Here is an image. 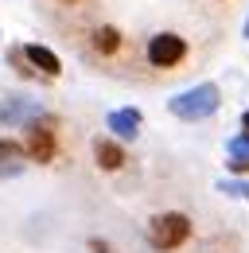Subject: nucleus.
I'll list each match as a JSON object with an SVG mask.
<instances>
[{"label":"nucleus","instance_id":"obj_3","mask_svg":"<svg viewBox=\"0 0 249 253\" xmlns=\"http://www.w3.org/2000/svg\"><path fill=\"white\" fill-rule=\"evenodd\" d=\"M187 59V39L175 32H160L148 39V63L167 70V66H179Z\"/></svg>","mask_w":249,"mask_h":253},{"label":"nucleus","instance_id":"obj_7","mask_svg":"<svg viewBox=\"0 0 249 253\" xmlns=\"http://www.w3.org/2000/svg\"><path fill=\"white\" fill-rule=\"evenodd\" d=\"M24 144L12 140V136H0V175H16L24 168Z\"/></svg>","mask_w":249,"mask_h":253},{"label":"nucleus","instance_id":"obj_4","mask_svg":"<svg viewBox=\"0 0 249 253\" xmlns=\"http://www.w3.org/2000/svg\"><path fill=\"white\" fill-rule=\"evenodd\" d=\"M214 105H218V90H214V86H199V90H191V94L175 97V101H171V113L191 121V117H207V113H214Z\"/></svg>","mask_w":249,"mask_h":253},{"label":"nucleus","instance_id":"obj_1","mask_svg":"<svg viewBox=\"0 0 249 253\" xmlns=\"http://www.w3.org/2000/svg\"><path fill=\"white\" fill-rule=\"evenodd\" d=\"M187 238H191V218L179 214V211H164V214H152L148 222V246L160 253L179 250Z\"/></svg>","mask_w":249,"mask_h":253},{"label":"nucleus","instance_id":"obj_11","mask_svg":"<svg viewBox=\"0 0 249 253\" xmlns=\"http://www.w3.org/2000/svg\"><path fill=\"white\" fill-rule=\"evenodd\" d=\"M90 250H93V253H117L109 242H101V238H90Z\"/></svg>","mask_w":249,"mask_h":253},{"label":"nucleus","instance_id":"obj_13","mask_svg":"<svg viewBox=\"0 0 249 253\" xmlns=\"http://www.w3.org/2000/svg\"><path fill=\"white\" fill-rule=\"evenodd\" d=\"M242 128H246V136H249V109H246V117H242Z\"/></svg>","mask_w":249,"mask_h":253},{"label":"nucleus","instance_id":"obj_9","mask_svg":"<svg viewBox=\"0 0 249 253\" xmlns=\"http://www.w3.org/2000/svg\"><path fill=\"white\" fill-rule=\"evenodd\" d=\"M109 128H113V132H121V136H136V128H140V113H136V109L109 113Z\"/></svg>","mask_w":249,"mask_h":253},{"label":"nucleus","instance_id":"obj_14","mask_svg":"<svg viewBox=\"0 0 249 253\" xmlns=\"http://www.w3.org/2000/svg\"><path fill=\"white\" fill-rule=\"evenodd\" d=\"M62 4H78V0H62Z\"/></svg>","mask_w":249,"mask_h":253},{"label":"nucleus","instance_id":"obj_2","mask_svg":"<svg viewBox=\"0 0 249 253\" xmlns=\"http://www.w3.org/2000/svg\"><path fill=\"white\" fill-rule=\"evenodd\" d=\"M24 156L31 164H51L55 152H59V132H55V121L51 117H39V121H31L24 128Z\"/></svg>","mask_w":249,"mask_h":253},{"label":"nucleus","instance_id":"obj_6","mask_svg":"<svg viewBox=\"0 0 249 253\" xmlns=\"http://www.w3.org/2000/svg\"><path fill=\"white\" fill-rule=\"evenodd\" d=\"M93 164H97L101 171H121L124 168V148L113 136H97V140H93Z\"/></svg>","mask_w":249,"mask_h":253},{"label":"nucleus","instance_id":"obj_12","mask_svg":"<svg viewBox=\"0 0 249 253\" xmlns=\"http://www.w3.org/2000/svg\"><path fill=\"white\" fill-rule=\"evenodd\" d=\"M230 168H234V171H249V160L238 156V160H230Z\"/></svg>","mask_w":249,"mask_h":253},{"label":"nucleus","instance_id":"obj_8","mask_svg":"<svg viewBox=\"0 0 249 253\" xmlns=\"http://www.w3.org/2000/svg\"><path fill=\"white\" fill-rule=\"evenodd\" d=\"M93 51H97V55H105V59H109V55H117V51H121V32H117V28H109V24H105V28H97V32H93Z\"/></svg>","mask_w":249,"mask_h":253},{"label":"nucleus","instance_id":"obj_10","mask_svg":"<svg viewBox=\"0 0 249 253\" xmlns=\"http://www.w3.org/2000/svg\"><path fill=\"white\" fill-rule=\"evenodd\" d=\"M8 63L16 66V74H20V78H35V70H31V66L24 63V55H20V47H12V51H8Z\"/></svg>","mask_w":249,"mask_h":253},{"label":"nucleus","instance_id":"obj_5","mask_svg":"<svg viewBox=\"0 0 249 253\" xmlns=\"http://www.w3.org/2000/svg\"><path fill=\"white\" fill-rule=\"evenodd\" d=\"M20 55H24V63H28L35 74H47V78H59V74H62L59 55H55V51H47V47H39V43L20 47Z\"/></svg>","mask_w":249,"mask_h":253}]
</instances>
